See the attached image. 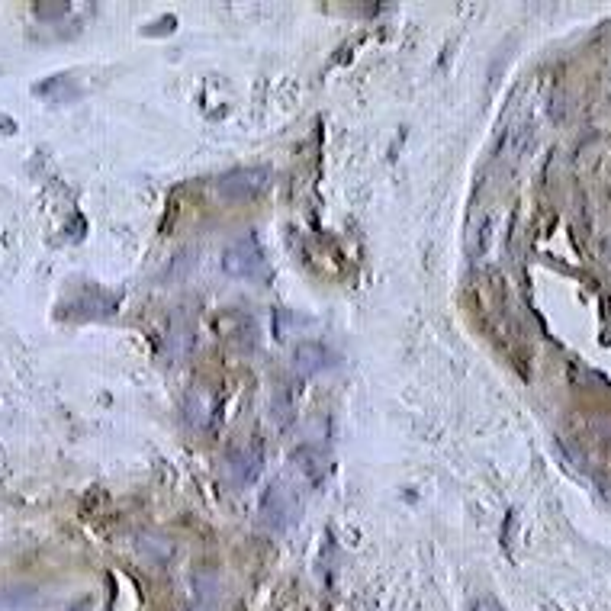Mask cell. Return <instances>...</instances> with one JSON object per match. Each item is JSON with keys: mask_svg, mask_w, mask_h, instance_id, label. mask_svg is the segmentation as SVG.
Masks as SVG:
<instances>
[{"mask_svg": "<svg viewBox=\"0 0 611 611\" xmlns=\"http://www.w3.org/2000/svg\"><path fill=\"white\" fill-rule=\"evenodd\" d=\"M174 26H177V20L168 13V17L161 20V23H148V26H142V36H168Z\"/></svg>", "mask_w": 611, "mask_h": 611, "instance_id": "cell-9", "label": "cell"}, {"mask_svg": "<svg viewBox=\"0 0 611 611\" xmlns=\"http://www.w3.org/2000/svg\"><path fill=\"white\" fill-rule=\"evenodd\" d=\"M36 13H42V20H62V13H71V4H36Z\"/></svg>", "mask_w": 611, "mask_h": 611, "instance_id": "cell-10", "label": "cell"}, {"mask_svg": "<svg viewBox=\"0 0 611 611\" xmlns=\"http://www.w3.org/2000/svg\"><path fill=\"white\" fill-rule=\"evenodd\" d=\"M293 464L306 480H312V486H322L332 473V454L319 444H300L293 451Z\"/></svg>", "mask_w": 611, "mask_h": 611, "instance_id": "cell-5", "label": "cell"}, {"mask_svg": "<svg viewBox=\"0 0 611 611\" xmlns=\"http://www.w3.org/2000/svg\"><path fill=\"white\" fill-rule=\"evenodd\" d=\"M68 611H91V599H81V602H74Z\"/></svg>", "mask_w": 611, "mask_h": 611, "instance_id": "cell-13", "label": "cell"}, {"mask_svg": "<svg viewBox=\"0 0 611 611\" xmlns=\"http://www.w3.org/2000/svg\"><path fill=\"white\" fill-rule=\"evenodd\" d=\"M33 94L39 100H52V103H65V100H74L78 97V84H74V78L65 71V74H52V78L39 81L33 87Z\"/></svg>", "mask_w": 611, "mask_h": 611, "instance_id": "cell-7", "label": "cell"}, {"mask_svg": "<svg viewBox=\"0 0 611 611\" xmlns=\"http://www.w3.org/2000/svg\"><path fill=\"white\" fill-rule=\"evenodd\" d=\"M303 515V502L300 493L293 489L287 480H271L264 486L261 502H258V518L264 528L271 531H290Z\"/></svg>", "mask_w": 611, "mask_h": 611, "instance_id": "cell-1", "label": "cell"}, {"mask_svg": "<svg viewBox=\"0 0 611 611\" xmlns=\"http://www.w3.org/2000/svg\"><path fill=\"white\" fill-rule=\"evenodd\" d=\"M229 480L235 486H251L261 476L264 470V457H261V447H238V451H229Z\"/></svg>", "mask_w": 611, "mask_h": 611, "instance_id": "cell-6", "label": "cell"}, {"mask_svg": "<svg viewBox=\"0 0 611 611\" xmlns=\"http://www.w3.org/2000/svg\"><path fill=\"white\" fill-rule=\"evenodd\" d=\"M476 611H505L496 599H486V602H480V605H476Z\"/></svg>", "mask_w": 611, "mask_h": 611, "instance_id": "cell-12", "label": "cell"}, {"mask_svg": "<svg viewBox=\"0 0 611 611\" xmlns=\"http://www.w3.org/2000/svg\"><path fill=\"white\" fill-rule=\"evenodd\" d=\"M489 238H493V219H480L473 226L470 232V258H480L486 245H489Z\"/></svg>", "mask_w": 611, "mask_h": 611, "instance_id": "cell-8", "label": "cell"}, {"mask_svg": "<svg viewBox=\"0 0 611 611\" xmlns=\"http://www.w3.org/2000/svg\"><path fill=\"white\" fill-rule=\"evenodd\" d=\"M222 271L235 280H261L267 274V261H264V251L255 238H242L226 248L222 255Z\"/></svg>", "mask_w": 611, "mask_h": 611, "instance_id": "cell-3", "label": "cell"}, {"mask_svg": "<svg viewBox=\"0 0 611 611\" xmlns=\"http://www.w3.org/2000/svg\"><path fill=\"white\" fill-rule=\"evenodd\" d=\"M338 364H341V357L329 345H322V341H300L293 351V370L303 377L322 374V370H332Z\"/></svg>", "mask_w": 611, "mask_h": 611, "instance_id": "cell-4", "label": "cell"}, {"mask_svg": "<svg viewBox=\"0 0 611 611\" xmlns=\"http://www.w3.org/2000/svg\"><path fill=\"white\" fill-rule=\"evenodd\" d=\"M267 187H271V168H235L216 181V193L222 200H232V203L255 200Z\"/></svg>", "mask_w": 611, "mask_h": 611, "instance_id": "cell-2", "label": "cell"}, {"mask_svg": "<svg viewBox=\"0 0 611 611\" xmlns=\"http://www.w3.org/2000/svg\"><path fill=\"white\" fill-rule=\"evenodd\" d=\"M0 136H17V123L7 113H0Z\"/></svg>", "mask_w": 611, "mask_h": 611, "instance_id": "cell-11", "label": "cell"}]
</instances>
